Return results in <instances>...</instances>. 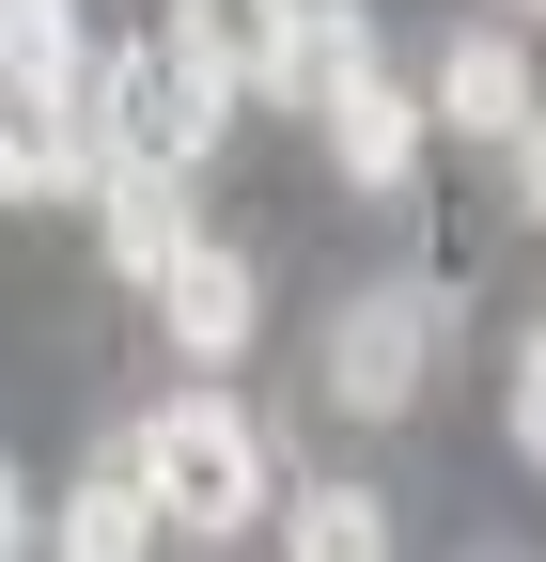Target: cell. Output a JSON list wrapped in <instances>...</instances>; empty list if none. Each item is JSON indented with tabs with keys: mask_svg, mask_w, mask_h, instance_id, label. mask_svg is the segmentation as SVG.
I'll use <instances>...</instances> for the list:
<instances>
[{
	"mask_svg": "<svg viewBox=\"0 0 546 562\" xmlns=\"http://www.w3.org/2000/svg\"><path fill=\"white\" fill-rule=\"evenodd\" d=\"M125 469H141L157 531H187V547H235V531L265 516V422H250L235 391H172V406H141V422H125Z\"/></svg>",
	"mask_w": 546,
	"mask_h": 562,
	"instance_id": "obj_1",
	"label": "cell"
},
{
	"mask_svg": "<svg viewBox=\"0 0 546 562\" xmlns=\"http://www.w3.org/2000/svg\"><path fill=\"white\" fill-rule=\"evenodd\" d=\"M79 125H94V157H110V172H203V157H219V125H235V94L157 32V47H94Z\"/></svg>",
	"mask_w": 546,
	"mask_h": 562,
	"instance_id": "obj_2",
	"label": "cell"
},
{
	"mask_svg": "<svg viewBox=\"0 0 546 562\" xmlns=\"http://www.w3.org/2000/svg\"><path fill=\"white\" fill-rule=\"evenodd\" d=\"M422 375H437V297H344L328 313V406L344 422L422 406Z\"/></svg>",
	"mask_w": 546,
	"mask_h": 562,
	"instance_id": "obj_3",
	"label": "cell"
},
{
	"mask_svg": "<svg viewBox=\"0 0 546 562\" xmlns=\"http://www.w3.org/2000/svg\"><path fill=\"white\" fill-rule=\"evenodd\" d=\"M157 328H172V360H250V328H265V266L235 250V235H187L172 250V281H157Z\"/></svg>",
	"mask_w": 546,
	"mask_h": 562,
	"instance_id": "obj_4",
	"label": "cell"
},
{
	"mask_svg": "<svg viewBox=\"0 0 546 562\" xmlns=\"http://www.w3.org/2000/svg\"><path fill=\"white\" fill-rule=\"evenodd\" d=\"M546 94H531V47L485 16V32H453L437 47V79H422V125H453V140H515Z\"/></svg>",
	"mask_w": 546,
	"mask_h": 562,
	"instance_id": "obj_5",
	"label": "cell"
},
{
	"mask_svg": "<svg viewBox=\"0 0 546 562\" xmlns=\"http://www.w3.org/2000/svg\"><path fill=\"white\" fill-rule=\"evenodd\" d=\"M312 125H328V172H344V188H375V203H390L406 172H422V140H437V125H422V94H406L390 63H375V79H344Z\"/></svg>",
	"mask_w": 546,
	"mask_h": 562,
	"instance_id": "obj_6",
	"label": "cell"
},
{
	"mask_svg": "<svg viewBox=\"0 0 546 562\" xmlns=\"http://www.w3.org/2000/svg\"><path fill=\"white\" fill-rule=\"evenodd\" d=\"M203 220H187V172H94V250H110V281H172V250H187Z\"/></svg>",
	"mask_w": 546,
	"mask_h": 562,
	"instance_id": "obj_7",
	"label": "cell"
},
{
	"mask_svg": "<svg viewBox=\"0 0 546 562\" xmlns=\"http://www.w3.org/2000/svg\"><path fill=\"white\" fill-rule=\"evenodd\" d=\"M94 172H110V157H94L79 110H47V94L0 79V203H62V188H94Z\"/></svg>",
	"mask_w": 546,
	"mask_h": 562,
	"instance_id": "obj_8",
	"label": "cell"
},
{
	"mask_svg": "<svg viewBox=\"0 0 546 562\" xmlns=\"http://www.w3.org/2000/svg\"><path fill=\"white\" fill-rule=\"evenodd\" d=\"M282 32H297V0H172V47L219 94H265V79H282Z\"/></svg>",
	"mask_w": 546,
	"mask_h": 562,
	"instance_id": "obj_9",
	"label": "cell"
},
{
	"mask_svg": "<svg viewBox=\"0 0 546 562\" xmlns=\"http://www.w3.org/2000/svg\"><path fill=\"white\" fill-rule=\"evenodd\" d=\"M47 547H62V562H141V547H157V501H141V469H125V438L62 484V531H47Z\"/></svg>",
	"mask_w": 546,
	"mask_h": 562,
	"instance_id": "obj_10",
	"label": "cell"
},
{
	"mask_svg": "<svg viewBox=\"0 0 546 562\" xmlns=\"http://www.w3.org/2000/svg\"><path fill=\"white\" fill-rule=\"evenodd\" d=\"M0 79L47 94V110H79V94H94V32H79V0H0Z\"/></svg>",
	"mask_w": 546,
	"mask_h": 562,
	"instance_id": "obj_11",
	"label": "cell"
},
{
	"mask_svg": "<svg viewBox=\"0 0 546 562\" xmlns=\"http://www.w3.org/2000/svg\"><path fill=\"white\" fill-rule=\"evenodd\" d=\"M344 79H375V16H360V0H297V32H282V79H265V94H282V110H328Z\"/></svg>",
	"mask_w": 546,
	"mask_h": 562,
	"instance_id": "obj_12",
	"label": "cell"
},
{
	"mask_svg": "<svg viewBox=\"0 0 546 562\" xmlns=\"http://www.w3.org/2000/svg\"><path fill=\"white\" fill-rule=\"evenodd\" d=\"M282 562H390V501L375 484H297L282 501Z\"/></svg>",
	"mask_w": 546,
	"mask_h": 562,
	"instance_id": "obj_13",
	"label": "cell"
},
{
	"mask_svg": "<svg viewBox=\"0 0 546 562\" xmlns=\"http://www.w3.org/2000/svg\"><path fill=\"white\" fill-rule=\"evenodd\" d=\"M500 422H515V453L546 469V328H515V375H500Z\"/></svg>",
	"mask_w": 546,
	"mask_h": 562,
	"instance_id": "obj_14",
	"label": "cell"
},
{
	"mask_svg": "<svg viewBox=\"0 0 546 562\" xmlns=\"http://www.w3.org/2000/svg\"><path fill=\"white\" fill-rule=\"evenodd\" d=\"M500 172H515V220H546V110H531V125L500 140Z\"/></svg>",
	"mask_w": 546,
	"mask_h": 562,
	"instance_id": "obj_15",
	"label": "cell"
},
{
	"mask_svg": "<svg viewBox=\"0 0 546 562\" xmlns=\"http://www.w3.org/2000/svg\"><path fill=\"white\" fill-rule=\"evenodd\" d=\"M16 531H32V516H16V484H0V562H16Z\"/></svg>",
	"mask_w": 546,
	"mask_h": 562,
	"instance_id": "obj_16",
	"label": "cell"
},
{
	"mask_svg": "<svg viewBox=\"0 0 546 562\" xmlns=\"http://www.w3.org/2000/svg\"><path fill=\"white\" fill-rule=\"evenodd\" d=\"M531 16H546V0H500V32H531Z\"/></svg>",
	"mask_w": 546,
	"mask_h": 562,
	"instance_id": "obj_17",
	"label": "cell"
},
{
	"mask_svg": "<svg viewBox=\"0 0 546 562\" xmlns=\"http://www.w3.org/2000/svg\"><path fill=\"white\" fill-rule=\"evenodd\" d=\"M468 562H531V547H468Z\"/></svg>",
	"mask_w": 546,
	"mask_h": 562,
	"instance_id": "obj_18",
	"label": "cell"
},
{
	"mask_svg": "<svg viewBox=\"0 0 546 562\" xmlns=\"http://www.w3.org/2000/svg\"><path fill=\"white\" fill-rule=\"evenodd\" d=\"M531 328H546V313H531Z\"/></svg>",
	"mask_w": 546,
	"mask_h": 562,
	"instance_id": "obj_19",
	"label": "cell"
}]
</instances>
